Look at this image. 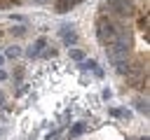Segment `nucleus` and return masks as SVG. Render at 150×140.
I'll return each mask as SVG.
<instances>
[{"label": "nucleus", "mask_w": 150, "mask_h": 140, "mask_svg": "<svg viewBox=\"0 0 150 140\" xmlns=\"http://www.w3.org/2000/svg\"><path fill=\"white\" fill-rule=\"evenodd\" d=\"M110 114H112V117H122V119H131V112L124 110V107H122V110H110Z\"/></svg>", "instance_id": "obj_5"}, {"label": "nucleus", "mask_w": 150, "mask_h": 140, "mask_svg": "<svg viewBox=\"0 0 150 140\" xmlns=\"http://www.w3.org/2000/svg\"><path fill=\"white\" fill-rule=\"evenodd\" d=\"M12 35H23V28H21V26H16V28H12Z\"/></svg>", "instance_id": "obj_12"}, {"label": "nucleus", "mask_w": 150, "mask_h": 140, "mask_svg": "<svg viewBox=\"0 0 150 140\" xmlns=\"http://www.w3.org/2000/svg\"><path fill=\"white\" fill-rule=\"evenodd\" d=\"M73 7V2H68V0H56V12H68Z\"/></svg>", "instance_id": "obj_6"}, {"label": "nucleus", "mask_w": 150, "mask_h": 140, "mask_svg": "<svg viewBox=\"0 0 150 140\" xmlns=\"http://www.w3.org/2000/svg\"><path fill=\"white\" fill-rule=\"evenodd\" d=\"M138 26H141V28H143V30H145V28H148V16H143V19H141V23H138Z\"/></svg>", "instance_id": "obj_13"}, {"label": "nucleus", "mask_w": 150, "mask_h": 140, "mask_svg": "<svg viewBox=\"0 0 150 140\" xmlns=\"http://www.w3.org/2000/svg\"><path fill=\"white\" fill-rule=\"evenodd\" d=\"M7 56H9V58H16V56H21V49H19V47H9V49H7Z\"/></svg>", "instance_id": "obj_11"}, {"label": "nucleus", "mask_w": 150, "mask_h": 140, "mask_svg": "<svg viewBox=\"0 0 150 140\" xmlns=\"http://www.w3.org/2000/svg\"><path fill=\"white\" fill-rule=\"evenodd\" d=\"M0 79H7V72L5 70H0Z\"/></svg>", "instance_id": "obj_14"}, {"label": "nucleus", "mask_w": 150, "mask_h": 140, "mask_svg": "<svg viewBox=\"0 0 150 140\" xmlns=\"http://www.w3.org/2000/svg\"><path fill=\"white\" fill-rule=\"evenodd\" d=\"M80 68H82V70H94V68H96V61H91V58L87 61V58H84V61H80Z\"/></svg>", "instance_id": "obj_8"}, {"label": "nucleus", "mask_w": 150, "mask_h": 140, "mask_svg": "<svg viewBox=\"0 0 150 140\" xmlns=\"http://www.w3.org/2000/svg\"><path fill=\"white\" fill-rule=\"evenodd\" d=\"M2 100H5V93H2V91H0V103H2Z\"/></svg>", "instance_id": "obj_15"}, {"label": "nucleus", "mask_w": 150, "mask_h": 140, "mask_svg": "<svg viewBox=\"0 0 150 140\" xmlns=\"http://www.w3.org/2000/svg\"><path fill=\"white\" fill-rule=\"evenodd\" d=\"M96 35H98V40H101V44H112L115 40H117V35H120V28L112 23V21H108V19H98V23H96Z\"/></svg>", "instance_id": "obj_1"}, {"label": "nucleus", "mask_w": 150, "mask_h": 140, "mask_svg": "<svg viewBox=\"0 0 150 140\" xmlns=\"http://www.w3.org/2000/svg\"><path fill=\"white\" fill-rule=\"evenodd\" d=\"M0 65H2V54H0Z\"/></svg>", "instance_id": "obj_17"}, {"label": "nucleus", "mask_w": 150, "mask_h": 140, "mask_svg": "<svg viewBox=\"0 0 150 140\" xmlns=\"http://www.w3.org/2000/svg\"><path fill=\"white\" fill-rule=\"evenodd\" d=\"M68 2H73V5H75V2H80V0H68Z\"/></svg>", "instance_id": "obj_16"}, {"label": "nucleus", "mask_w": 150, "mask_h": 140, "mask_svg": "<svg viewBox=\"0 0 150 140\" xmlns=\"http://www.w3.org/2000/svg\"><path fill=\"white\" fill-rule=\"evenodd\" d=\"M70 58H73V61H84V51H80V49H70Z\"/></svg>", "instance_id": "obj_9"}, {"label": "nucleus", "mask_w": 150, "mask_h": 140, "mask_svg": "<svg viewBox=\"0 0 150 140\" xmlns=\"http://www.w3.org/2000/svg\"><path fill=\"white\" fill-rule=\"evenodd\" d=\"M136 110L143 112V114H148V100H136Z\"/></svg>", "instance_id": "obj_10"}, {"label": "nucleus", "mask_w": 150, "mask_h": 140, "mask_svg": "<svg viewBox=\"0 0 150 140\" xmlns=\"http://www.w3.org/2000/svg\"><path fill=\"white\" fill-rule=\"evenodd\" d=\"M84 133V124H75L73 128H70V138H77V135H82Z\"/></svg>", "instance_id": "obj_7"}, {"label": "nucleus", "mask_w": 150, "mask_h": 140, "mask_svg": "<svg viewBox=\"0 0 150 140\" xmlns=\"http://www.w3.org/2000/svg\"><path fill=\"white\" fill-rule=\"evenodd\" d=\"M108 5H110V9H112L115 14H120V16H134V5H131L129 0H110Z\"/></svg>", "instance_id": "obj_2"}, {"label": "nucleus", "mask_w": 150, "mask_h": 140, "mask_svg": "<svg viewBox=\"0 0 150 140\" xmlns=\"http://www.w3.org/2000/svg\"><path fill=\"white\" fill-rule=\"evenodd\" d=\"M45 47H47V40H45V37H40V40H35V44H33L26 54H28L30 58H35V56H40V51H42Z\"/></svg>", "instance_id": "obj_4"}, {"label": "nucleus", "mask_w": 150, "mask_h": 140, "mask_svg": "<svg viewBox=\"0 0 150 140\" xmlns=\"http://www.w3.org/2000/svg\"><path fill=\"white\" fill-rule=\"evenodd\" d=\"M59 33H61L63 44H68V47H70V44H75V42H77V35H75V30H73V26H68V23H66V26H61V28H59Z\"/></svg>", "instance_id": "obj_3"}]
</instances>
